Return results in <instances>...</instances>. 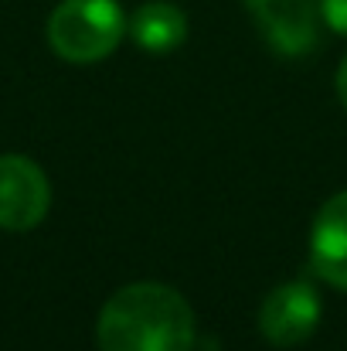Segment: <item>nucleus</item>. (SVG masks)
<instances>
[{"instance_id": "obj_1", "label": "nucleus", "mask_w": 347, "mask_h": 351, "mask_svg": "<svg viewBox=\"0 0 347 351\" xmlns=\"http://www.w3.org/2000/svg\"><path fill=\"white\" fill-rule=\"evenodd\" d=\"M194 311L167 283H129L103 304L96 321L99 351H191Z\"/></svg>"}, {"instance_id": "obj_2", "label": "nucleus", "mask_w": 347, "mask_h": 351, "mask_svg": "<svg viewBox=\"0 0 347 351\" xmlns=\"http://www.w3.org/2000/svg\"><path fill=\"white\" fill-rule=\"evenodd\" d=\"M126 21L116 0H62L48 17V45L58 58L89 65L119 48Z\"/></svg>"}, {"instance_id": "obj_3", "label": "nucleus", "mask_w": 347, "mask_h": 351, "mask_svg": "<svg viewBox=\"0 0 347 351\" xmlns=\"http://www.w3.org/2000/svg\"><path fill=\"white\" fill-rule=\"evenodd\" d=\"M51 208L48 174L24 154L0 157V229L27 232L41 226Z\"/></svg>"}, {"instance_id": "obj_4", "label": "nucleus", "mask_w": 347, "mask_h": 351, "mask_svg": "<svg viewBox=\"0 0 347 351\" xmlns=\"http://www.w3.org/2000/svg\"><path fill=\"white\" fill-rule=\"evenodd\" d=\"M252 21L272 51L300 58L320 41V0H248Z\"/></svg>"}, {"instance_id": "obj_5", "label": "nucleus", "mask_w": 347, "mask_h": 351, "mask_svg": "<svg viewBox=\"0 0 347 351\" xmlns=\"http://www.w3.org/2000/svg\"><path fill=\"white\" fill-rule=\"evenodd\" d=\"M320 297L310 283H279L259 307V331L276 348L303 345L320 324Z\"/></svg>"}, {"instance_id": "obj_6", "label": "nucleus", "mask_w": 347, "mask_h": 351, "mask_svg": "<svg viewBox=\"0 0 347 351\" xmlns=\"http://www.w3.org/2000/svg\"><path fill=\"white\" fill-rule=\"evenodd\" d=\"M310 263L313 273L347 293V191L324 202L310 229Z\"/></svg>"}, {"instance_id": "obj_7", "label": "nucleus", "mask_w": 347, "mask_h": 351, "mask_svg": "<svg viewBox=\"0 0 347 351\" xmlns=\"http://www.w3.org/2000/svg\"><path fill=\"white\" fill-rule=\"evenodd\" d=\"M126 31H129V38L143 51L167 55V51L184 45V38H188V14L177 3H170V0H146V3H140L129 14Z\"/></svg>"}, {"instance_id": "obj_8", "label": "nucleus", "mask_w": 347, "mask_h": 351, "mask_svg": "<svg viewBox=\"0 0 347 351\" xmlns=\"http://www.w3.org/2000/svg\"><path fill=\"white\" fill-rule=\"evenodd\" d=\"M320 17L331 31L347 34V0H320Z\"/></svg>"}, {"instance_id": "obj_9", "label": "nucleus", "mask_w": 347, "mask_h": 351, "mask_svg": "<svg viewBox=\"0 0 347 351\" xmlns=\"http://www.w3.org/2000/svg\"><path fill=\"white\" fill-rule=\"evenodd\" d=\"M337 99H341V106L347 110V55H344V62H341V69H337Z\"/></svg>"}]
</instances>
